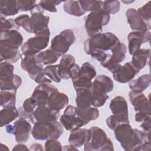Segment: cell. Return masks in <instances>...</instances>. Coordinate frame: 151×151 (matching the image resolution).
I'll return each mask as SVG.
<instances>
[{
	"label": "cell",
	"instance_id": "7",
	"mask_svg": "<svg viewBox=\"0 0 151 151\" xmlns=\"http://www.w3.org/2000/svg\"><path fill=\"white\" fill-rule=\"evenodd\" d=\"M63 133V127L57 120L51 122H35L31 134L38 140L58 139Z\"/></svg>",
	"mask_w": 151,
	"mask_h": 151
},
{
	"label": "cell",
	"instance_id": "10",
	"mask_svg": "<svg viewBox=\"0 0 151 151\" xmlns=\"http://www.w3.org/2000/svg\"><path fill=\"white\" fill-rule=\"evenodd\" d=\"M110 15L103 11L91 12L85 17V28L90 37L96 34L102 33L103 27L110 21Z\"/></svg>",
	"mask_w": 151,
	"mask_h": 151
},
{
	"label": "cell",
	"instance_id": "38",
	"mask_svg": "<svg viewBox=\"0 0 151 151\" xmlns=\"http://www.w3.org/2000/svg\"><path fill=\"white\" fill-rule=\"evenodd\" d=\"M45 76L51 81L58 83L61 81V78L58 72V65H49L43 69Z\"/></svg>",
	"mask_w": 151,
	"mask_h": 151
},
{
	"label": "cell",
	"instance_id": "43",
	"mask_svg": "<svg viewBox=\"0 0 151 151\" xmlns=\"http://www.w3.org/2000/svg\"><path fill=\"white\" fill-rule=\"evenodd\" d=\"M21 107L25 113L28 114H34V112L37 107V104L35 100L31 96L25 100L22 106Z\"/></svg>",
	"mask_w": 151,
	"mask_h": 151
},
{
	"label": "cell",
	"instance_id": "40",
	"mask_svg": "<svg viewBox=\"0 0 151 151\" xmlns=\"http://www.w3.org/2000/svg\"><path fill=\"white\" fill-rule=\"evenodd\" d=\"M120 8V3L119 1H104L102 4V11L109 14H116Z\"/></svg>",
	"mask_w": 151,
	"mask_h": 151
},
{
	"label": "cell",
	"instance_id": "2",
	"mask_svg": "<svg viewBox=\"0 0 151 151\" xmlns=\"http://www.w3.org/2000/svg\"><path fill=\"white\" fill-rule=\"evenodd\" d=\"M114 88L113 80L106 75H99L92 81L90 88L91 91V104L94 107L103 106L109 96L108 93L111 92Z\"/></svg>",
	"mask_w": 151,
	"mask_h": 151
},
{
	"label": "cell",
	"instance_id": "52",
	"mask_svg": "<svg viewBox=\"0 0 151 151\" xmlns=\"http://www.w3.org/2000/svg\"><path fill=\"white\" fill-rule=\"evenodd\" d=\"M29 149L27 147L26 145H23L22 143H19L15 145L12 149V150H28Z\"/></svg>",
	"mask_w": 151,
	"mask_h": 151
},
{
	"label": "cell",
	"instance_id": "34",
	"mask_svg": "<svg viewBox=\"0 0 151 151\" xmlns=\"http://www.w3.org/2000/svg\"><path fill=\"white\" fill-rule=\"evenodd\" d=\"M63 9L68 14L75 17H80L86 12L83 10L79 1H66L64 2Z\"/></svg>",
	"mask_w": 151,
	"mask_h": 151
},
{
	"label": "cell",
	"instance_id": "29",
	"mask_svg": "<svg viewBox=\"0 0 151 151\" xmlns=\"http://www.w3.org/2000/svg\"><path fill=\"white\" fill-rule=\"evenodd\" d=\"M88 135V129L86 128H78L71 132L68 137V142L76 147H81L86 142Z\"/></svg>",
	"mask_w": 151,
	"mask_h": 151
},
{
	"label": "cell",
	"instance_id": "14",
	"mask_svg": "<svg viewBox=\"0 0 151 151\" xmlns=\"http://www.w3.org/2000/svg\"><path fill=\"white\" fill-rule=\"evenodd\" d=\"M111 52L109 59L101 65L113 73L119 68L121 65L120 63L124 60L127 52V47L124 44L120 42L111 50Z\"/></svg>",
	"mask_w": 151,
	"mask_h": 151
},
{
	"label": "cell",
	"instance_id": "15",
	"mask_svg": "<svg viewBox=\"0 0 151 151\" xmlns=\"http://www.w3.org/2000/svg\"><path fill=\"white\" fill-rule=\"evenodd\" d=\"M12 126V134L15 136L16 142L18 143L26 142L28 140L32 131V127L29 121L19 117Z\"/></svg>",
	"mask_w": 151,
	"mask_h": 151
},
{
	"label": "cell",
	"instance_id": "41",
	"mask_svg": "<svg viewBox=\"0 0 151 151\" xmlns=\"http://www.w3.org/2000/svg\"><path fill=\"white\" fill-rule=\"evenodd\" d=\"M90 55L93 58H94L97 61L100 62V64L102 65L109 59L111 56V53L97 49H94L90 52Z\"/></svg>",
	"mask_w": 151,
	"mask_h": 151
},
{
	"label": "cell",
	"instance_id": "30",
	"mask_svg": "<svg viewBox=\"0 0 151 151\" xmlns=\"http://www.w3.org/2000/svg\"><path fill=\"white\" fill-rule=\"evenodd\" d=\"M150 74H143L129 82V87L132 91L143 93L150 86Z\"/></svg>",
	"mask_w": 151,
	"mask_h": 151
},
{
	"label": "cell",
	"instance_id": "22",
	"mask_svg": "<svg viewBox=\"0 0 151 151\" xmlns=\"http://www.w3.org/2000/svg\"><path fill=\"white\" fill-rule=\"evenodd\" d=\"M37 122H51L57 120L60 116V111L51 109L47 105L38 106L34 112Z\"/></svg>",
	"mask_w": 151,
	"mask_h": 151
},
{
	"label": "cell",
	"instance_id": "1",
	"mask_svg": "<svg viewBox=\"0 0 151 151\" xmlns=\"http://www.w3.org/2000/svg\"><path fill=\"white\" fill-rule=\"evenodd\" d=\"M116 139L126 151H145L150 149V134L133 129L129 123L122 124L114 130Z\"/></svg>",
	"mask_w": 151,
	"mask_h": 151
},
{
	"label": "cell",
	"instance_id": "42",
	"mask_svg": "<svg viewBox=\"0 0 151 151\" xmlns=\"http://www.w3.org/2000/svg\"><path fill=\"white\" fill-rule=\"evenodd\" d=\"M0 20H1V32L3 31H7L12 29H17L18 30L19 27H18L15 22V20L9 18L6 19L5 17H0Z\"/></svg>",
	"mask_w": 151,
	"mask_h": 151
},
{
	"label": "cell",
	"instance_id": "5",
	"mask_svg": "<svg viewBox=\"0 0 151 151\" xmlns=\"http://www.w3.org/2000/svg\"><path fill=\"white\" fill-rule=\"evenodd\" d=\"M31 16L28 15L21 25L27 32L37 35L48 28L50 17L44 15V10L38 4L30 11Z\"/></svg>",
	"mask_w": 151,
	"mask_h": 151
},
{
	"label": "cell",
	"instance_id": "13",
	"mask_svg": "<svg viewBox=\"0 0 151 151\" xmlns=\"http://www.w3.org/2000/svg\"><path fill=\"white\" fill-rule=\"evenodd\" d=\"M96 76L94 67L88 62L84 63L80 67L78 77L72 80L75 90L78 88H90L92 80Z\"/></svg>",
	"mask_w": 151,
	"mask_h": 151
},
{
	"label": "cell",
	"instance_id": "27",
	"mask_svg": "<svg viewBox=\"0 0 151 151\" xmlns=\"http://www.w3.org/2000/svg\"><path fill=\"white\" fill-rule=\"evenodd\" d=\"M74 57L71 54H64L62 56L58 65V72L61 79L70 78L69 73L72 67L76 64Z\"/></svg>",
	"mask_w": 151,
	"mask_h": 151
},
{
	"label": "cell",
	"instance_id": "8",
	"mask_svg": "<svg viewBox=\"0 0 151 151\" xmlns=\"http://www.w3.org/2000/svg\"><path fill=\"white\" fill-rule=\"evenodd\" d=\"M50 36L49 28H47L34 37L28 39L21 46L23 56L35 55L42 51L48 45Z\"/></svg>",
	"mask_w": 151,
	"mask_h": 151
},
{
	"label": "cell",
	"instance_id": "4",
	"mask_svg": "<svg viewBox=\"0 0 151 151\" xmlns=\"http://www.w3.org/2000/svg\"><path fill=\"white\" fill-rule=\"evenodd\" d=\"M85 151H113V144L106 132L97 126H92L88 129V135L84 145Z\"/></svg>",
	"mask_w": 151,
	"mask_h": 151
},
{
	"label": "cell",
	"instance_id": "12",
	"mask_svg": "<svg viewBox=\"0 0 151 151\" xmlns=\"http://www.w3.org/2000/svg\"><path fill=\"white\" fill-rule=\"evenodd\" d=\"M60 122L63 127L68 131L80 128L87 123L81 119L77 113V107L68 105L60 117Z\"/></svg>",
	"mask_w": 151,
	"mask_h": 151
},
{
	"label": "cell",
	"instance_id": "6",
	"mask_svg": "<svg viewBox=\"0 0 151 151\" xmlns=\"http://www.w3.org/2000/svg\"><path fill=\"white\" fill-rule=\"evenodd\" d=\"M119 42L117 37L111 32L100 33L90 37L84 41V51L88 55L94 49L107 52L111 51Z\"/></svg>",
	"mask_w": 151,
	"mask_h": 151
},
{
	"label": "cell",
	"instance_id": "16",
	"mask_svg": "<svg viewBox=\"0 0 151 151\" xmlns=\"http://www.w3.org/2000/svg\"><path fill=\"white\" fill-rule=\"evenodd\" d=\"M150 31H132L127 36L128 51L130 55H133L135 52L140 48L142 44L150 41Z\"/></svg>",
	"mask_w": 151,
	"mask_h": 151
},
{
	"label": "cell",
	"instance_id": "35",
	"mask_svg": "<svg viewBox=\"0 0 151 151\" xmlns=\"http://www.w3.org/2000/svg\"><path fill=\"white\" fill-rule=\"evenodd\" d=\"M16 93L15 90H1V106L4 107H15Z\"/></svg>",
	"mask_w": 151,
	"mask_h": 151
},
{
	"label": "cell",
	"instance_id": "24",
	"mask_svg": "<svg viewBox=\"0 0 151 151\" xmlns=\"http://www.w3.org/2000/svg\"><path fill=\"white\" fill-rule=\"evenodd\" d=\"M68 97L63 93L59 92V91L52 93L47 102V106L51 109L58 110L64 109L68 104Z\"/></svg>",
	"mask_w": 151,
	"mask_h": 151
},
{
	"label": "cell",
	"instance_id": "3",
	"mask_svg": "<svg viewBox=\"0 0 151 151\" xmlns=\"http://www.w3.org/2000/svg\"><path fill=\"white\" fill-rule=\"evenodd\" d=\"M109 108L113 113L106 119V124L109 129L113 130L122 124L129 123L128 105L124 97L117 96L113 99Z\"/></svg>",
	"mask_w": 151,
	"mask_h": 151
},
{
	"label": "cell",
	"instance_id": "51",
	"mask_svg": "<svg viewBox=\"0 0 151 151\" xmlns=\"http://www.w3.org/2000/svg\"><path fill=\"white\" fill-rule=\"evenodd\" d=\"M44 149H43L42 147V146L40 144V143H34L32 144L29 149V150H35V151H37V150H40V151H42L44 150Z\"/></svg>",
	"mask_w": 151,
	"mask_h": 151
},
{
	"label": "cell",
	"instance_id": "21",
	"mask_svg": "<svg viewBox=\"0 0 151 151\" xmlns=\"http://www.w3.org/2000/svg\"><path fill=\"white\" fill-rule=\"evenodd\" d=\"M126 17L129 26L133 31H147L150 29L136 9L129 8L126 12Z\"/></svg>",
	"mask_w": 151,
	"mask_h": 151
},
{
	"label": "cell",
	"instance_id": "39",
	"mask_svg": "<svg viewBox=\"0 0 151 151\" xmlns=\"http://www.w3.org/2000/svg\"><path fill=\"white\" fill-rule=\"evenodd\" d=\"M137 11L142 19L147 24L149 28H150L151 19V1H148L142 7L137 9Z\"/></svg>",
	"mask_w": 151,
	"mask_h": 151
},
{
	"label": "cell",
	"instance_id": "9",
	"mask_svg": "<svg viewBox=\"0 0 151 151\" xmlns=\"http://www.w3.org/2000/svg\"><path fill=\"white\" fill-rule=\"evenodd\" d=\"M0 68L1 90L17 91L22 84V78L14 74V65L9 62L2 61L1 62Z\"/></svg>",
	"mask_w": 151,
	"mask_h": 151
},
{
	"label": "cell",
	"instance_id": "50",
	"mask_svg": "<svg viewBox=\"0 0 151 151\" xmlns=\"http://www.w3.org/2000/svg\"><path fill=\"white\" fill-rule=\"evenodd\" d=\"M149 117H150V116H148L147 114H143L142 113H139V112L136 113L134 116L135 121L137 122H140V123L143 122L145 120H146V119H147Z\"/></svg>",
	"mask_w": 151,
	"mask_h": 151
},
{
	"label": "cell",
	"instance_id": "18",
	"mask_svg": "<svg viewBox=\"0 0 151 151\" xmlns=\"http://www.w3.org/2000/svg\"><path fill=\"white\" fill-rule=\"evenodd\" d=\"M58 90V88L51 83L39 84L34 89L31 97L35 100L37 107L46 106L50 95Z\"/></svg>",
	"mask_w": 151,
	"mask_h": 151
},
{
	"label": "cell",
	"instance_id": "31",
	"mask_svg": "<svg viewBox=\"0 0 151 151\" xmlns=\"http://www.w3.org/2000/svg\"><path fill=\"white\" fill-rule=\"evenodd\" d=\"M19 117V111L16 107H4L0 111V126H6Z\"/></svg>",
	"mask_w": 151,
	"mask_h": 151
},
{
	"label": "cell",
	"instance_id": "36",
	"mask_svg": "<svg viewBox=\"0 0 151 151\" xmlns=\"http://www.w3.org/2000/svg\"><path fill=\"white\" fill-rule=\"evenodd\" d=\"M77 109L79 116L87 124L91 121L96 120L99 116V111L97 107L91 106L85 110H80L77 107Z\"/></svg>",
	"mask_w": 151,
	"mask_h": 151
},
{
	"label": "cell",
	"instance_id": "47",
	"mask_svg": "<svg viewBox=\"0 0 151 151\" xmlns=\"http://www.w3.org/2000/svg\"><path fill=\"white\" fill-rule=\"evenodd\" d=\"M34 80L38 84H50L52 82V81L45 76L43 71L41 72L39 74H38V76L35 77Z\"/></svg>",
	"mask_w": 151,
	"mask_h": 151
},
{
	"label": "cell",
	"instance_id": "54",
	"mask_svg": "<svg viewBox=\"0 0 151 151\" xmlns=\"http://www.w3.org/2000/svg\"><path fill=\"white\" fill-rule=\"evenodd\" d=\"M9 150V149L6 146H5V145H4V144L1 143V146H0V150H1V151H4V150Z\"/></svg>",
	"mask_w": 151,
	"mask_h": 151
},
{
	"label": "cell",
	"instance_id": "28",
	"mask_svg": "<svg viewBox=\"0 0 151 151\" xmlns=\"http://www.w3.org/2000/svg\"><path fill=\"white\" fill-rule=\"evenodd\" d=\"M76 91V107L80 110H85L91 106L90 88H78Z\"/></svg>",
	"mask_w": 151,
	"mask_h": 151
},
{
	"label": "cell",
	"instance_id": "33",
	"mask_svg": "<svg viewBox=\"0 0 151 151\" xmlns=\"http://www.w3.org/2000/svg\"><path fill=\"white\" fill-rule=\"evenodd\" d=\"M19 11L17 8V1L15 0H1L0 1V17L6 18L17 14Z\"/></svg>",
	"mask_w": 151,
	"mask_h": 151
},
{
	"label": "cell",
	"instance_id": "17",
	"mask_svg": "<svg viewBox=\"0 0 151 151\" xmlns=\"http://www.w3.org/2000/svg\"><path fill=\"white\" fill-rule=\"evenodd\" d=\"M129 99L136 113H142L150 116V108L148 99L143 93L130 91Z\"/></svg>",
	"mask_w": 151,
	"mask_h": 151
},
{
	"label": "cell",
	"instance_id": "11",
	"mask_svg": "<svg viewBox=\"0 0 151 151\" xmlns=\"http://www.w3.org/2000/svg\"><path fill=\"white\" fill-rule=\"evenodd\" d=\"M75 40L76 36L73 31L70 29H66L52 39L50 48L60 56H63L68 51Z\"/></svg>",
	"mask_w": 151,
	"mask_h": 151
},
{
	"label": "cell",
	"instance_id": "53",
	"mask_svg": "<svg viewBox=\"0 0 151 151\" xmlns=\"http://www.w3.org/2000/svg\"><path fill=\"white\" fill-rule=\"evenodd\" d=\"M63 150H78V149L77 147H76L75 146L71 145H65L63 147Z\"/></svg>",
	"mask_w": 151,
	"mask_h": 151
},
{
	"label": "cell",
	"instance_id": "26",
	"mask_svg": "<svg viewBox=\"0 0 151 151\" xmlns=\"http://www.w3.org/2000/svg\"><path fill=\"white\" fill-rule=\"evenodd\" d=\"M150 55L149 48H140L132 55L131 63L134 68L139 72L147 64Z\"/></svg>",
	"mask_w": 151,
	"mask_h": 151
},
{
	"label": "cell",
	"instance_id": "55",
	"mask_svg": "<svg viewBox=\"0 0 151 151\" xmlns=\"http://www.w3.org/2000/svg\"><path fill=\"white\" fill-rule=\"evenodd\" d=\"M122 2H123V3H125V4H129V3H132V2H133L134 1H129V2H126V1H122Z\"/></svg>",
	"mask_w": 151,
	"mask_h": 151
},
{
	"label": "cell",
	"instance_id": "23",
	"mask_svg": "<svg viewBox=\"0 0 151 151\" xmlns=\"http://www.w3.org/2000/svg\"><path fill=\"white\" fill-rule=\"evenodd\" d=\"M0 42L18 49L22 44L23 37L17 29L3 31L0 34Z\"/></svg>",
	"mask_w": 151,
	"mask_h": 151
},
{
	"label": "cell",
	"instance_id": "19",
	"mask_svg": "<svg viewBox=\"0 0 151 151\" xmlns=\"http://www.w3.org/2000/svg\"><path fill=\"white\" fill-rule=\"evenodd\" d=\"M139 73L133 66L131 62H127L124 65H121L112 74L116 81L120 83H126L132 80Z\"/></svg>",
	"mask_w": 151,
	"mask_h": 151
},
{
	"label": "cell",
	"instance_id": "25",
	"mask_svg": "<svg viewBox=\"0 0 151 151\" xmlns=\"http://www.w3.org/2000/svg\"><path fill=\"white\" fill-rule=\"evenodd\" d=\"M21 57L18 48L12 47L4 42H0L1 62L6 61L10 63H16Z\"/></svg>",
	"mask_w": 151,
	"mask_h": 151
},
{
	"label": "cell",
	"instance_id": "37",
	"mask_svg": "<svg viewBox=\"0 0 151 151\" xmlns=\"http://www.w3.org/2000/svg\"><path fill=\"white\" fill-rule=\"evenodd\" d=\"M79 2L81 8L85 12L102 11V1L84 0L79 1Z\"/></svg>",
	"mask_w": 151,
	"mask_h": 151
},
{
	"label": "cell",
	"instance_id": "48",
	"mask_svg": "<svg viewBox=\"0 0 151 151\" xmlns=\"http://www.w3.org/2000/svg\"><path fill=\"white\" fill-rule=\"evenodd\" d=\"M80 67L77 64H75L72 67V68H71V70L70 71V73H69L70 78L72 80L76 79L78 77V76L79 74V73H80Z\"/></svg>",
	"mask_w": 151,
	"mask_h": 151
},
{
	"label": "cell",
	"instance_id": "49",
	"mask_svg": "<svg viewBox=\"0 0 151 151\" xmlns=\"http://www.w3.org/2000/svg\"><path fill=\"white\" fill-rule=\"evenodd\" d=\"M141 124L140 126L142 128L143 131L146 132V133L150 134V117H149L145 120L143 122H141Z\"/></svg>",
	"mask_w": 151,
	"mask_h": 151
},
{
	"label": "cell",
	"instance_id": "32",
	"mask_svg": "<svg viewBox=\"0 0 151 151\" xmlns=\"http://www.w3.org/2000/svg\"><path fill=\"white\" fill-rule=\"evenodd\" d=\"M60 56L51 48L42 51L35 55L36 59L42 65H52L55 63Z\"/></svg>",
	"mask_w": 151,
	"mask_h": 151
},
{
	"label": "cell",
	"instance_id": "44",
	"mask_svg": "<svg viewBox=\"0 0 151 151\" xmlns=\"http://www.w3.org/2000/svg\"><path fill=\"white\" fill-rule=\"evenodd\" d=\"M61 2L58 1H41L38 3L40 6L45 11L51 12H56L57 11L56 5L60 4Z\"/></svg>",
	"mask_w": 151,
	"mask_h": 151
},
{
	"label": "cell",
	"instance_id": "45",
	"mask_svg": "<svg viewBox=\"0 0 151 151\" xmlns=\"http://www.w3.org/2000/svg\"><path fill=\"white\" fill-rule=\"evenodd\" d=\"M35 1H25L19 0L17 1V8L19 11H31L33 7L36 5Z\"/></svg>",
	"mask_w": 151,
	"mask_h": 151
},
{
	"label": "cell",
	"instance_id": "20",
	"mask_svg": "<svg viewBox=\"0 0 151 151\" xmlns=\"http://www.w3.org/2000/svg\"><path fill=\"white\" fill-rule=\"evenodd\" d=\"M21 66L32 80L44 69L43 65L36 59L35 55L24 56L21 60Z\"/></svg>",
	"mask_w": 151,
	"mask_h": 151
},
{
	"label": "cell",
	"instance_id": "46",
	"mask_svg": "<svg viewBox=\"0 0 151 151\" xmlns=\"http://www.w3.org/2000/svg\"><path fill=\"white\" fill-rule=\"evenodd\" d=\"M45 150H62L63 147L57 139H48L44 145Z\"/></svg>",
	"mask_w": 151,
	"mask_h": 151
}]
</instances>
